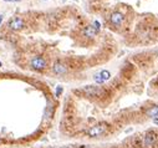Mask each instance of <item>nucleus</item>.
Here are the masks:
<instances>
[{
	"label": "nucleus",
	"mask_w": 158,
	"mask_h": 148,
	"mask_svg": "<svg viewBox=\"0 0 158 148\" xmlns=\"http://www.w3.org/2000/svg\"><path fill=\"white\" fill-rule=\"evenodd\" d=\"M157 143V134L152 131L147 132L144 136L142 137V147L144 148H153Z\"/></svg>",
	"instance_id": "obj_1"
},
{
	"label": "nucleus",
	"mask_w": 158,
	"mask_h": 148,
	"mask_svg": "<svg viewBox=\"0 0 158 148\" xmlns=\"http://www.w3.org/2000/svg\"><path fill=\"white\" fill-rule=\"evenodd\" d=\"M107 129V126L106 123H100V125H96L94 127H91L88 131H87V136L94 138V137H98L101 134H103Z\"/></svg>",
	"instance_id": "obj_2"
},
{
	"label": "nucleus",
	"mask_w": 158,
	"mask_h": 148,
	"mask_svg": "<svg viewBox=\"0 0 158 148\" xmlns=\"http://www.w3.org/2000/svg\"><path fill=\"white\" fill-rule=\"evenodd\" d=\"M31 67L36 71H43L46 67V61L41 56H36L31 60Z\"/></svg>",
	"instance_id": "obj_3"
},
{
	"label": "nucleus",
	"mask_w": 158,
	"mask_h": 148,
	"mask_svg": "<svg viewBox=\"0 0 158 148\" xmlns=\"http://www.w3.org/2000/svg\"><path fill=\"white\" fill-rule=\"evenodd\" d=\"M84 92L87 96H91V97H100L103 91L97 86H86V87H84Z\"/></svg>",
	"instance_id": "obj_4"
},
{
	"label": "nucleus",
	"mask_w": 158,
	"mask_h": 148,
	"mask_svg": "<svg viewBox=\"0 0 158 148\" xmlns=\"http://www.w3.org/2000/svg\"><path fill=\"white\" fill-rule=\"evenodd\" d=\"M110 77H111L110 71L103 70V71H101L100 74H96L94 78H95V82H96V84H103V82H106L107 80H110Z\"/></svg>",
	"instance_id": "obj_5"
},
{
	"label": "nucleus",
	"mask_w": 158,
	"mask_h": 148,
	"mask_svg": "<svg viewBox=\"0 0 158 148\" xmlns=\"http://www.w3.org/2000/svg\"><path fill=\"white\" fill-rule=\"evenodd\" d=\"M9 28L11 30H20L24 28V21L20 18H14L9 21Z\"/></svg>",
	"instance_id": "obj_6"
},
{
	"label": "nucleus",
	"mask_w": 158,
	"mask_h": 148,
	"mask_svg": "<svg viewBox=\"0 0 158 148\" xmlns=\"http://www.w3.org/2000/svg\"><path fill=\"white\" fill-rule=\"evenodd\" d=\"M52 71H54L56 75H65L67 72V66L62 62H56V64H54V66H52Z\"/></svg>",
	"instance_id": "obj_7"
},
{
	"label": "nucleus",
	"mask_w": 158,
	"mask_h": 148,
	"mask_svg": "<svg viewBox=\"0 0 158 148\" xmlns=\"http://www.w3.org/2000/svg\"><path fill=\"white\" fill-rule=\"evenodd\" d=\"M110 20L113 25H120L123 21V15L121 14V12H113L110 18Z\"/></svg>",
	"instance_id": "obj_8"
},
{
	"label": "nucleus",
	"mask_w": 158,
	"mask_h": 148,
	"mask_svg": "<svg viewBox=\"0 0 158 148\" xmlns=\"http://www.w3.org/2000/svg\"><path fill=\"white\" fill-rule=\"evenodd\" d=\"M96 34H97V31L95 30L94 26H87V28L84 30V35L86 37H94Z\"/></svg>",
	"instance_id": "obj_9"
},
{
	"label": "nucleus",
	"mask_w": 158,
	"mask_h": 148,
	"mask_svg": "<svg viewBox=\"0 0 158 148\" xmlns=\"http://www.w3.org/2000/svg\"><path fill=\"white\" fill-rule=\"evenodd\" d=\"M146 115H147L148 117H151V118L158 117V106H153V107H151V108H148V110L146 111Z\"/></svg>",
	"instance_id": "obj_10"
},
{
	"label": "nucleus",
	"mask_w": 158,
	"mask_h": 148,
	"mask_svg": "<svg viewBox=\"0 0 158 148\" xmlns=\"http://www.w3.org/2000/svg\"><path fill=\"white\" fill-rule=\"evenodd\" d=\"M51 111H52V107L49 105L47 108H46V111H45V116H46V117H50V116H51Z\"/></svg>",
	"instance_id": "obj_11"
},
{
	"label": "nucleus",
	"mask_w": 158,
	"mask_h": 148,
	"mask_svg": "<svg viewBox=\"0 0 158 148\" xmlns=\"http://www.w3.org/2000/svg\"><path fill=\"white\" fill-rule=\"evenodd\" d=\"M92 26L95 28V30L98 33V30H100V22L98 21H94V24H92Z\"/></svg>",
	"instance_id": "obj_12"
},
{
	"label": "nucleus",
	"mask_w": 158,
	"mask_h": 148,
	"mask_svg": "<svg viewBox=\"0 0 158 148\" xmlns=\"http://www.w3.org/2000/svg\"><path fill=\"white\" fill-rule=\"evenodd\" d=\"M61 92H62V87H61V86H57V90H56V96H57V97L61 95Z\"/></svg>",
	"instance_id": "obj_13"
},
{
	"label": "nucleus",
	"mask_w": 158,
	"mask_h": 148,
	"mask_svg": "<svg viewBox=\"0 0 158 148\" xmlns=\"http://www.w3.org/2000/svg\"><path fill=\"white\" fill-rule=\"evenodd\" d=\"M4 2H9V3H15V2H21V0H4Z\"/></svg>",
	"instance_id": "obj_14"
},
{
	"label": "nucleus",
	"mask_w": 158,
	"mask_h": 148,
	"mask_svg": "<svg viewBox=\"0 0 158 148\" xmlns=\"http://www.w3.org/2000/svg\"><path fill=\"white\" fill-rule=\"evenodd\" d=\"M3 18H4L3 15H0V24H2V21H3Z\"/></svg>",
	"instance_id": "obj_15"
},
{
	"label": "nucleus",
	"mask_w": 158,
	"mask_h": 148,
	"mask_svg": "<svg viewBox=\"0 0 158 148\" xmlns=\"http://www.w3.org/2000/svg\"><path fill=\"white\" fill-rule=\"evenodd\" d=\"M62 148H69V147H62Z\"/></svg>",
	"instance_id": "obj_16"
},
{
	"label": "nucleus",
	"mask_w": 158,
	"mask_h": 148,
	"mask_svg": "<svg viewBox=\"0 0 158 148\" xmlns=\"http://www.w3.org/2000/svg\"><path fill=\"white\" fill-rule=\"evenodd\" d=\"M49 148H54V147H49Z\"/></svg>",
	"instance_id": "obj_17"
},
{
	"label": "nucleus",
	"mask_w": 158,
	"mask_h": 148,
	"mask_svg": "<svg viewBox=\"0 0 158 148\" xmlns=\"http://www.w3.org/2000/svg\"><path fill=\"white\" fill-rule=\"evenodd\" d=\"M82 148H87V147H82Z\"/></svg>",
	"instance_id": "obj_18"
},
{
	"label": "nucleus",
	"mask_w": 158,
	"mask_h": 148,
	"mask_svg": "<svg viewBox=\"0 0 158 148\" xmlns=\"http://www.w3.org/2000/svg\"><path fill=\"white\" fill-rule=\"evenodd\" d=\"M0 139H2V138H0Z\"/></svg>",
	"instance_id": "obj_19"
},
{
	"label": "nucleus",
	"mask_w": 158,
	"mask_h": 148,
	"mask_svg": "<svg viewBox=\"0 0 158 148\" xmlns=\"http://www.w3.org/2000/svg\"><path fill=\"white\" fill-rule=\"evenodd\" d=\"M157 53H158V52H157Z\"/></svg>",
	"instance_id": "obj_20"
}]
</instances>
